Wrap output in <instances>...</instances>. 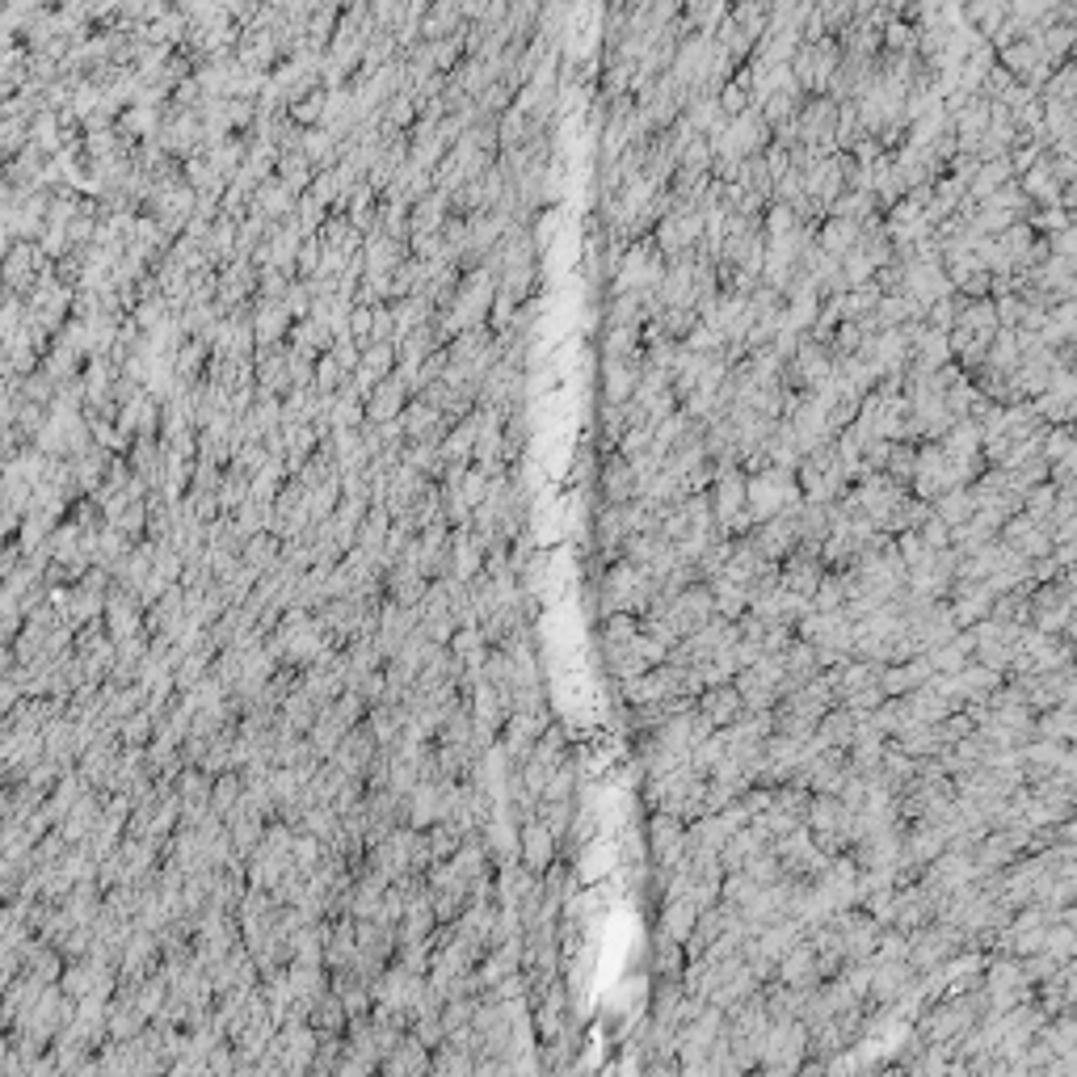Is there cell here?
Wrapping results in <instances>:
<instances>
[{
    "label": "cell",
    "instance_id": "1",
    "mask_svg": "<svg viewBox=\"0 0 1077 1077\" xmlns=\"http://www.w3.org/2000/svg\"><path fill=\"white\" fill-rule=\"evenodd\" d=\"M552 724V711H510V720H505L501 728V745H505V754H510L514 766H522L526 758L535 754V741L543 737V728Z\"/></svg>",
    "mask_w": 1077,
    "mask_h": 1077
},
{
    "label": "cell",
    "instance_id": "2",
    "mask_svg": "<svg viewBox=\"0 0 1077 1077\" xmlns=\"http://www.w3.org/2000/svg\"><path fill=\"white\" fill-rule=\"evenodd\" d=\"M409 392H413V388H409V379H404L400 371L383 375L375 388L367 392V421H371V425H388V421L404 417V409H409V404H404V396H409Z\"/></svg>",
    "mask_w": 1077,
    "mask_h": 1077
},
{
    "label": "cell",
    "instance_id": "3",
    "mask_svg": "<svg viewBox=\"0 0 1077 1077\" xmlns=\"http://www.w3.org/2000/svg\"><path fill=\"white\" fill-rule=\"evenodd\" d=\"M518 859H522V867H531L535 876H543V871H547V867H552V863L560 859V842H556V833L547 829V825H543L539 817L522 825Z\"/></svg>",
    "mask_w": 1077,
    "mask_h": 1077
},
{
    "label": "cell",
    "instance_id": "4",
    "mask_svg": "<svg viewBox=\"0 0 1077 1077\" xmlns=\"http://www.w3.org/2000/svg\"><path fill=\"white\" fill-rule=\"evenodd\" d=\"M598 489H602V501H615V505L636 501V467H632V459H627L623 451H615L611 459L602 463Z\"/></svg>",
    "mask_w": 1077,
    "mask_h": 1077
},
{
    "label": "cell",
    "instance_id": "5",
    "mask_svg": "<svg viewBox=\"0 0 1077 1077\" xmlns=\"http://www.w3.org/2000/svg\"><path fill=\"white\" fill-rule=\"evenodd\" d=\"M699 711L716 724V728H728V724H737L741 720V711H745V699H741V690L737 682H720V686H707L703 695H699Z\"/></svg>",
    "mask_w": 1077,
    "mask_h": 1077
},
{
    "label": "cell",
    "instance_id": "6",
    "mask_svg": "<svg viewBox=\"0 0 1077 1077\" xmlns=\"http://www.w3.org/2000/svg\"><path fill=\"white\" fill-rule=\"evenodd\" d=\"M775 977L783 985H796V989H817L821 985V968H817V951H812L808 939H800L796 947H791L783 960H779V972Z\"/></svg>",
    "mask_w": 1077,
    "mask_h": 1077
},
{
    "label": "cell",
    "instance_id": "7",
    "mask_svg": "<svg viewBox=\"0 0 1077 1077\" xmlns=\"http://www.w3.org/2000/svg\"><path fill=\"white\" fill-rule=\"evenodd\" d=\"M442 821V783L421 779L409 796H404V825L413 829H430Z\"/></svg>",
    "mask_w": 1077,
    "mask_h": 1077
},
{
    "label": "cell",
    "instance_id": "8",
    "mask_svg": "<svg viewBox=\"0 0 1077 1077\" xmlns=\"http://www.w3.org/2000/svg\"><path fill=\"white\" fill-rule=\"evenodd\" d=\"M855 733H859V716L846 703H833L825 716H821V724H817V745L821 749H829V745L850 749V745H855Z\"/></svg>",
    "mask_w": 1077,
    "mask_h": 1077
},
{
    "label": "cell",
    "instance_id": "9",
    "mask_svg": "<svg viewBox=\"0 0 1077 1077\" xmlns=\"http://www.w3.org/2000/svg\"><path fill=\"white\" fill-rule=\"evenodd\" d=\"M430 1052H434V1048H425L417 1035L409 1031V1035H404V1040L379 1061V1069H383V1073H430V1069H434V1056H430Z\"/></svg>",
    "mask_w": 1077,
    "mask_h": 1077
},
{
    "label": "cell",
    "instance_id": "10",
    "mask_svg": "<svg viewBox=\"0 0 1077 1077\" xmlns=\"http://www.w3.org/2000/svg\"><path fill=\"white\" fill-rule=\"evenodd\" d=\"M695 922H699V905L690 897H678V901H661V918H657V934H669V939L686 943L695 934Z\"/></svg>",
    "mask_w": 1077,
    "mask_h": 1077
},
{
    "label": "cell",
    "instance_id": "11",
    "mask_svg": "<svg viewBox=\"0 0 1077 1077\" xmlns=\"http://www.w3.org/2000/svg\"><path fill=\"white\" fill-rule=\"evenodd\" d=\"M282 535H274V531H261V535H249V543H245V552H240V560H245L249 568H257V573H270V568L282 560Z\"/></svg>",
    "mask_w": 1077,
    "mask_h": 1077
},
{
    "label": "cell",
    "instance_id": "12",
    "mask_svg": "<svg viewBox=\"0 0 1077 1077\" xmlns=\"http://www.w3.org/2000/svg\"><path fill=\"white\" fill-rule=\"evenodd\" d=\"M308 1023H312L320 1035H329V1031H345V1027H350V1010H345V1002H341L337 993L329 989V993H320V998L312 1002Z\"/></svg>",
    "mask_w": 1077,
    "mask_h": 1077
},
{
    "label": "cell",
    "instance_id": "13",
    "mask_svg": "<svg viewBox=\"0 0 1077 1077\" xmlns=\"http://www.w3.org/2000/svg\"><path fill=\"white\" fill-rule=\"evenodd\" d=\"M972 510H977V505H972V489H968V484H955V489L934 497V514H939L951 531H955V526H964L972 518Z\"/></svg>",
    "mask_w": 1077,
    "mask_h": 1077
},
{
    "label": "cell",
    "instance_id": "14",
    "mask_svg": "<svg viewBox=\"0 0 1077 1077\" xmlns=\"http://www.w3.org/2000/svg\"><path fill=\"white\" fill-rule=\"evenodd\" d=\"M711 594H716V615H724V619H741L749 606H754L749 589L728 581V577H711Z\"/></svg>",
    "mask_w": 1077,
    "mask_h": 1077
},
{
    "label": "cell",
    "instance_id": "15",
    "mask_svg": "<svg viewBox=\"0 0 1077 1077\" xmlns=\"http://www.w3.org/2000/svg\"><path fill=\"white\" fill-rule=\"evenodd\" d=\"M686 960H690L686 943L669 939V934H657V943H653V972H657V977H682Z\"/></svg>",
    "mask_w": 1077,
    "mask_h": 1077
},
{
    "label": "cell",
    "instance_id": "16",
    "mask_svg": "<svg viewBox=\"0 0 1077 1077\" xmlns=\"http://www.w3.org/2000/svg\"><path fill=\"white\" fill-rule=\"evenodd\" d=\"M118 737H123V745L148 749L152 737H156V716H152V707H139L135 716H127L123 724H118Z\"/></svg>",
    "mask_w": 1077,
    "mask_h": 1077
},
{
    "label": "cell",
    "instance_id": "17",
    "mask_svg": "<svg viewBox=\"0 0 1077 1077\" xmlns=\"http://www.w3.org/2000/svg\"><path fill=\"white\" fill-rule=\"evenodd\" d=\"M1044 951L1056 955L1061 964H1073L1077 960V930L1061 918V922H1048V934H1044Z\"/></svg>",
    "mask_w": 1077,
    "mask_h": 1077
},
{
    "label": "cell",
    "instance_id": "18",
    "mask_svg": "<svg viewBox=\"0 0 1077 1077\" xmlns=\"http://www.w3.org/2000/svg\"><path fill=\"white\" fill-rule=\"evenodd\" d=\"M1040 1040H1048V1044H1052V1052L1073 1056V1052H1077V1014H1061V1019L1044 1023Z\"/></svg>",
    "mask_w": 1077,
    "mask_h": 1077
},
{
    "label": "cell",
    "instance_id": "19",
    "mask_svg": "<svg viewBox=\"0 0 1077 1077\" xmlns=\"http://www.w3.org/2000/svg\"><path fill=\"white\" fill-rule=\"evenodd\" d=\"M762 892V884L749 876V871H724V897L720 901H728V905H737V909H745L749 901H754Z\"/></svg>",
    "mask_w": 1077,
    "mask_h": 1077
},
{
    "label": "cell",
    "instance_id": "20",
    "mask_svg": "<svg viewBox=\"0 0 1077 1077\" xmlns=\"http://www.w3.org/2000/svg\"><path fill=\"white\" fill-rule=\"evenodd\" d=\"M842 606H846V585H842V573L833 568V573L821 577L817 594H812V611H842Z\"/></svg>",
    "mask_w": 1077,
    "mask_h": 1077
},
{
    "label": "cell",
    "instance_id": "21",
    "mask_svg": "<svg viewBox=\"0 0 1077 1077\" xmlns=\"http://www.w3.org/2000/svg\"><path fill=\"white\" fill-rule=\"evenodd\" d=\"M884 699H888V695H884V686H880V678H876V682H867V686H859V690H850L842 703H846L850 711H876Z\"/></svg>",
    "mask_w": 1077,
    "mask_h": 1077
},
{
    "label": "cell",
    "instance_id": "22",
    "mask_svg": "<svg viewBox=\"0 0 1077 1077\" xmlns=\"http://www.w3.org/2000/svg\"><path fill=\"white\" fill-rule=\"evenodd\" d=\"M918 535H922V543L930 547V552H943V547H951V526H947L939 514H930V518L918 526Z\"/></svg>",
    "mask_w": 1077,
    "mask_h": 1077
},
{
    "label": "cell",
    "instance_id": "23",
    "mask_svg": "<svg viewBox=\"0 0 1077 1077\" xmlns=\"http://www.w3.org/2000/svg\"><path fill=\"white\" fill-rule=\"evenodd\" d=\"M320 110H324L320 97H308V101H299V106H295V118H308V123H312V118H320Z\"/></svg>",
    "mask_w": 1077,
    "mask_h": 1077
}]
</instances>
